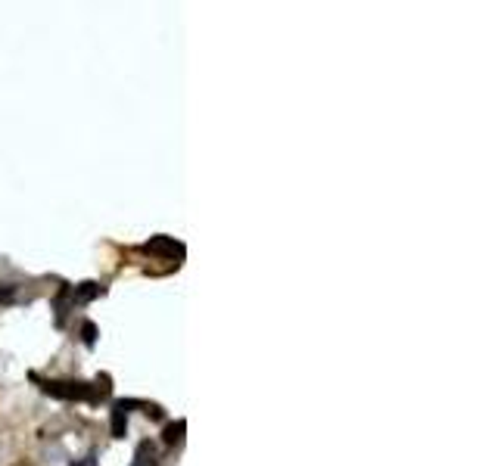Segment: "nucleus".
<instances>
[{"mask_svg":"<svg viewBox=\"0 0 498 466\" xmlns=\"http://www.w3.org/2000/svg\"><path fill=\"white\" fill-rule=\"evenodd\" d=\"M44 392L53 395V398H62V401H97L103 398L100 392H94L87 382H44Z\"/></svg>","mask_w":498,"mask_h":466,"instance_id":"nucleus-1","label":"nucleus"},{"mask_svg":"<svg viewBox=\"0 0 498 466\" xmlns=\"http://www.w3.org/2000/svg\"><path fill=\"white\" fill-rule=\"evenodd\" d=\"M147 252H153V255H181V246H178L171 236H156V240H150L147 242Z\"/></svg>","mask_w":498,"mask_h":466,"instance_id":"nucleus-2","label":"nucleus"},{"mask_svg":"<svg viewBox=\"0 0 498 466\" xmlns=\"http://www.w3.org/2000/svg\"><path fill=\"white\" fill-rule=\"evenodd\" d=\"M124 426H128V405L119 401V405L113 407V435L122 438L124 435Z\"/></svg>","mask_w":498,"mask_h":466,"instance_id":"nucleus-3","label":"nucleus"},{"mask_svg":"<svg viewBox=\"0 0 498 466\" xmlns=\"http://www.w3.org/2000/svg\"><path fill=\"white\" fill-rule=\"evenodd\" d=\"M69 296H72V302H91L94 296H100V286L97 283H81V286L69 289Z\"/></svg>","mask_w":498,"mask_h":466,"instance_id":"nucleus-4","label":"nucleus"},{"mask_svg":"<svg viewBox=\"0 0 498 466\" xmlns=\"http://www.w3.org/2000/svg\"><path fill=\"white\" fill-rule=\"evenodd\" d=\"M181 432H184V420L171 423V426L165 429V444H175V442H181Z\"/></svg>","mask_w":498,"mask_h":466,"instance_id":"nucleus-5","label":"nucleus"},{"mask_svg":"<svg viewBox=\"0 0 498 466\" xmlns=\"http://www.w3.org/2000/svg\"><path fill=\"white\" fill-rule=\"evenodd\" d=\"M81 333H85V342H87V345L97 342V326H94V323H85V326H81Z\"/></svg>","mask_w":498,"mask_h":466,"instance_id":"nucleus-6","label":"nucleus"},{"mask_svg":"<svg viewBox=\"0 0 498 466\" xmlns=\"http://www.w3.org/2000/svg\"><path fill=\"white\" fill-rule=\"evenodd\" d=\"M6 298H13V289H10V286L0 289V302H6Z\"/></svg>","mask_w":498,"mask_h":466,"instance_id":"nucleus-7","label":"nucleus"}]
</instances>
